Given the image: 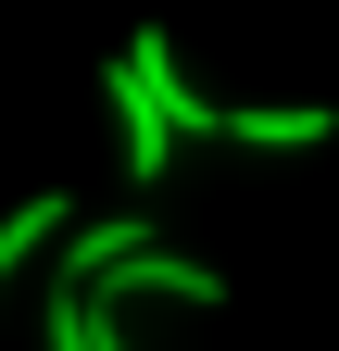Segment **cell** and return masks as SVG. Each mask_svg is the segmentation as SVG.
<instances>
[{"instance_id":"obj_1","label":"cell","mask_w":339,"mask_h":351,"mask_svg":"<svg viewBox=\"0 0 339 351\" xmlns=\"http://www.w3.org/2000/svg\"><path fill=\"white\" fill-rule=\"evenodd\" d=\"M101 88H113V125H126V176L151 189V176L176 163V113H163V75H151V38H126Z\"/></svg>"},{"instance_id":"obj_2","label":"cell","mask_w":339,"mask_h":351,"mask_svg":"<svg viewBox=\"0 0 339 351\" xmlns=\"http://www.w3.org/2000/svg\"><path fill=\"white\" fill-rule=\"evenodd\" d=\"M101 301H189V314H214L226 276H214V263H189V251H139L126 276H101Z\"/></svg>"},{"instance_id":"obj_3","label":"cell","mask_w":339,"mask_h":351,"mask_svg":"<svg viewBox=\"0 0 339 351\" xmlns=\"http://www.w3.org/2000/svg\"><path fill=\"white\" fill-rule=\"evenodd\" d=\"M139 251H163V239H151V213H89V226L63 239V289H101V276H126Z\"/></svg>"},{"instance_id":"obj_4","label":"cell","mask_w":339,"mask_h":351,"mask_svg":"<svg viewBox=\"0 0 339 351\" xmlns=\"http://www.w3.org/2000/svg\"><path fill=\"white\" fill-rule=\"evenodd\" d=\"M63 239H75V201H63V189L13 201V213H0V289H13V276H25L38 251H63Z\"/></svg>"},{"instance_id":"obj_5","label":"cell","mask_w":339,"mask_h":351,"mask_svg":"<svg viewBox=\"0 0 339 351\" xmlns=\"http://www.w3.org/2000/svg\"><path fill=\"white\" fill-rule=\"evenodd\" d=\"M327 125H339L327 101H251V113H226V138H239V151H314Z\"/></svg>"},{"instance_id":"obj_6","label":"cell","mask_w":339,"mask_h":351,"mask_svg":"<svg viewBox=\"0 0 339 351\" xmlns=\"http://www.w3.org/2000/svg\"><path fill=\"white\" fill-rule=\"evenodd\" d=\"M38 339H51V351H126L113 301H101V289H63V276H51V314H38Z\"/></svg>"}]
</instances>
